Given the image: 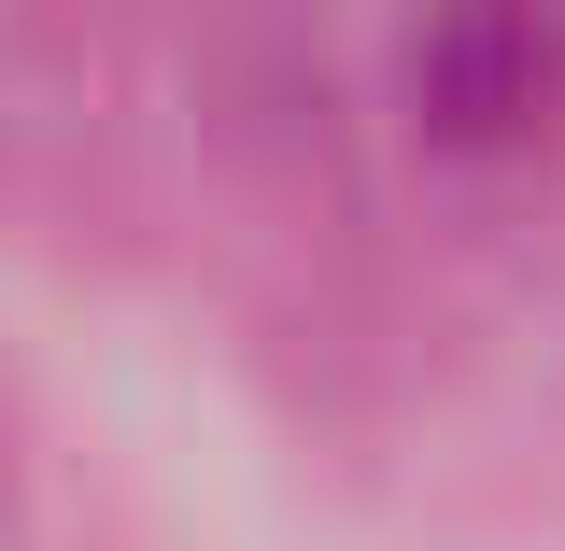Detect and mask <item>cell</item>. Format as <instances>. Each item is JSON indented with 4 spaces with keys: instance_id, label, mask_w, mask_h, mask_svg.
Here are the masks:
<instances>
[{
    "instance_id": "6da1fadb",
    "label": "cell",
    "mask_w": 565,
    "mask_h": 551,
    "mask_svg": "<svg viewBox=\"0 0 565 551\" xmlns=\"http://www.w3.org/2000/svg\"><path fill=\"white\" fill-rule=\"evenodd\" d=\"M411 85H424V114H438L452 141H509V128L552 114L565 43L552 29H438V43L411 57Z\"/></svg>"
}]
</instances>
